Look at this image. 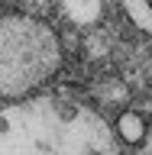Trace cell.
Here are the masks:
<instances>
[{"label": "cell", "instance_id": "6da1fadb", "mask_svg": "<svg viewBox=\"0 0 152 155\" xmlns=\"http://www.w3.org/2000/svg\"><path fill=\"white\" fill-rule=\"evenodd\" d=\"M117 142L87 100L32 94L0 110V155H120Z\"/></svg>", "mask_w": 152, "mask_h": 155}, {"label": "cell", "instance_id": "7a4b0ae2", "mask_svg": "<svg viewBox=\"0 0 152 155\" xmlns=\"http://www.w3.org/2000/svg\"><path fill=\"white\" fill-rule=\"evenodd\" d=\"M65 61L62 39L46 19L29 13L0 16V100L39 94Z\"/></svg>", "mask_w": 152, "mask_h": 155}, {"label": "cell", "instance_id": "3957f363", "mask_svg": "<svg viewBox=\"0 0 152 155\" xmlns=\"http://www.w3.org/2000/svg\"><path fill=\"white\" fill-rule=\"evenodd\" d=\"M130 84L117 74H107V78H97L91 84V100H94L97 110H126L130 107Z\"/></svg>", "mask_w": 152, "mask_h": 155}, {"label": "cell", "instance_id": "277c9868", "mask_svg": "<svg viewBox=\"0 0 152 155\" xmlns=\"http://www.w3.org/2000/svg\"><path fill=\"white\" fill-rule=\"evenodd\" d=\"M58 10L75 29H91L104 16V0H58Z\"/></svg>", "mask_w": 152, "mask_h": 155}, {"label": "cell", "instance_id": "5b68a950", "mask_svg": "<svg viewBox=\"0 0 152 155\" xmlns=\"http://www.w3.org/2000/svg\"><path fill=\"white\" fill-rule=\"evenodd\" d=\"M146 129H149V123H146V116L143 113H136V110H120V116H117V123H113V133L117 139L123 145H139L146 139Z\"/></svg>", "mask_w": 152, "mask_h": 155}, {"label": "cell", "instance_id": "8992f818", "mask_svg": "<svg viewBox=\"0 0 152 155\" xmlns=\"http://www.w3.org/2000/svg\"><path fill=\"white\" fill-rule=\"evenodd\" d=\"M123 3V13L130 16L136 29H143V32H152V3L149 0H120Z\"/></svg>", "mask_w": 152, "mask_h": 155}, {"label": "cell", "instance_id": "52a82bcc", "mask_svg": "<svg viewBox=\"0 0 152 155\" xmlns=\"http://www.w3.org/2000/svg\"><path fill=\"white\" fill-rule=\"evenodd\" d=\"M139 155H152V123H149V129H146V139L139 142Z\"/></svg>", "mask_w": 152, "mask_h": 155}]
</instances>
